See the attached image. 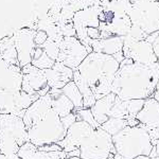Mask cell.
I'll return each instance as SVG.
<instances>
[{"mask_svg": "<svg viewBox=\"0 0 159 159\" xmlns=\"http://www.w3.org/2000/svg\"><path fill=\"white\" fill-rule=\"evenodd\" d=\"M116 97V94L110 92L109 94H107L104 98L97 100L94 105L90 108L92 115H93V118L100 124V126L109 119V111L111 109L112 105H114Z\"/></svg>", "mask_w": 159, "mask_h": 159, "instance_id": "cell-16", "label": "cell"}, {"mask_svg": "<svg viewBox=\"0 0 159 159\" xmlns=\"http://www.w3.org/2000/svg\"><path fill=\"white\" fill-rule=\"evenodd\" d=\"M22 83L21 90L29 94H38V92L48 86L43 70L36 68L32 64H28L21 68Z\"/></svg>", "mask_w": 159, "mask_h": 159, "instance_id": "cell-12", "label": "cell"}, {"mask_svg": "<svg viewBox=\"0 0 159 159\" xmlns=\"http://www.w3.org/2000/svg\"><path fill=\"white\" fill-rule=\"evenodd\" d=\"M37 148L39 151H42V152H56V151H63V148H61L57 143L46 144V145H43V147H39Z\"/></svg>", "mask_w": 159, "mask_h": 159, "instance_id": "cell-31", "label": "cell"}, {"mask_svg": "<svg viewBox=\"0 0 159 159\" xmlns=\"http://www.w3.org/2000/svg\"><path fill=\"white\" fill-rule=\"evenodd\" d=\"M72 81L75 83V85L78 86L79 90L81 91L82 96H83V103L84 106L83 108H91L96 103V98H94L93 92L91 91L90 87L87 84L85 79L80 74L78 70H73V80Z\"/></svg>", "mask_w": 159, "mask_h": 159, "instance_id": "cell-18", "label": "cell"}, {"mask_svg": "<svg viewBox=\"0 0 159 159\" xmlns=\"http://www.w3.org/2000/svg\"><path fill=\"white\" fill-rule=\"evenodd\" d=\"M153 98L159 103V79H158V82H157V85H156L155 91H154V93H153Z\"/></svg>", "mask_w": 159, "mask_h": 159, "instance_id": "cell-37", "label": "cell"}, {"mask_svg": "<svg viewBox=\"0 0 159 159\" xmlns=\"http://www.w3.org/2000/svg\"><path fill=\"white\" fill-rule=\"evenodd\" d=\"M158 79V63L148 66L124 58L115 75L111 92L123 101L147 100L153 98Z\"/></svg>", "mask_w": 159, "mask_h": 159, "instance_id": "cell-1", "label": "cell"}, {"mask_svg": "<svg viewBox=\"0 0 159 159\" xmlns=\"http://www.w3.org/2000/svg\"><path fill=\"white\" fill-rule=\"evenodd\" d=\"M132 10L129 17L133 25H138L145 33L159 32V1L156 0H129Z\"/></svg>", "mask_w": 159, "mask_h": 159, "instance_id": "cell-6", "label": "cell"}, {"mask_svg": "<svg viewBox=\"0 0 159 159\" xmlns=\"http://www.w3.org/2000/svg\"><path fill=\"white\" fill-rule=\"evenodd\" d=\"M82 159H107L117 154L112 137L101 127L93 129L80 147Z\"/></svg>", "mask_w": 159, "mask_h": 159, "instance_id": "cell-7", "label": "cell"}, {"mask_svg": "<svg viewBox=\"0 0 159 159\" xmlns=\"http://www.w3.org/2000/svg\"><path fill=\"white\" fill-rule=\"evenodd\" d=\"M22 120L29 141L37 148L60 142L67 134L60 116L52 108V97L49 93L40 97L31 105L25 110Z\"/></svg>", "mask_w": 159, "mask_h": 159, "instance_id": "cell-2", "label": "cell"}, {"mask_svg": "<svg viewBox=\"0 0 159 159\" xmlns=\"http://www.w3.org/2000/svg\"><path fill=\"white\" fill-rule=\"evenodd\" d=\"M126 126H127V120L109 118V119L107 120L104 124H102L100 127L112 137V136L117 135L118 133L121 132L122 129H124Z\"/></svg>", "mask_w": 159, "mask_h": 159, "instance_id": "cell-21", "label": "cell"}, {"mask_svg": "<svg viewBox=\"0 0 159 159\" xmlns=\"http://www.w3.org/2000/svg\"><path fill=\"white\" fill-rule=\"evenodd\" d=\"M152 46H153L154 53H155L156 57H157V61H158V64H159V34H158L157 38L155 39V42L152 43Z\"/></svg>", "mask_w": 159, "mask_h": 159, "instance_id": "cell-32", "label": "cell"}, {"mask_svg": "<svg viewBox=\"0 0 159 159\" xmlns=\"http://www.w3.org/2000/svg\"><path fill=\"white\" fill-rule=\"evenodd\" d=\"M93 127H91L88 123L84 121H76L67 129V134H66L65 138L60 142H57V144L66 153L79 150L81 144L89 137V135L93 132Z\"/></svg>", "mask_w": 159, "mask_h": 159, "instance_id": "cell-11", "label": "cell"}, {"mask_svg": "<svg viewBox=\"0 0 159 159\" xmlns=\"http://www.w3.org/2000/svg\"><path fill=\"white\" fill-rule=\"evenodd\" d=\"M68 159H82L81 157H70V158H68Z\"/></svg>", "mask_w": 159, "mask_h": 159, "instance_id": "cell-39", "label": "cell"}, {"mask_svg": "<svg viewBox=\"0 0 159 159\" xmlns=\"http://www.w3.org/2000/svg\"><path fill=\"white\" fill-rule=\"evenodd\" d=\"M33 66H35L36 68L40 69V70H46V69H50L54 66L55 61H53L52 58H50L49 56L46 54V52L43 51V53L42 54L39 58L37 60H34L31 61Z\"/></svg>", "mask_w": 159, "mask_h": 159, "instance_id": "cell-26", "label": "cell"}, {"mask_svg": "<svg viewBox=\"0 0 159 159\" xmlns=\"http://www.w3.org/2000/svg\"><path fill=\"white\" fill-rule=\"evenodd\" d=\"M45 76L47 79L48 86L50 88L61 89L69 82L73 80V70L65 66L63 63L55 61L54 66L50 69L43 70Z\"/></svg>", "mask_w": 159, "mask_h": 159, "instance_id": "cell-13", "label": "cell"}, {"mask_svg": "<svg viewBox=\"0 0 159 159\" xmlns=\"http://www.w3.org/2000/svg\"><path fill=\"white\" fill-rule=\"evenodd\" d=\"M58 47H60V54L56 61L63 63L72 70L78 69L82 61L89 54L85 46L75 36L64 37L63 40L58 43Z\"/></svg>", "mask_w": 159, "mask_h": 159, "instance_id": "cell-8", "label": "cell"}, {"mask_svg": "<svg viewBox=\"0 0 159 159\" xmlns=\"http://www.w3.org/2000/svg\"><path fill=\"white\" fill-rule=\"evenodd\" d=\"M123 38L124 37H109L101 39L91 40L90 46L92 51L97 53H102L106 55H115L121 52L123 49Z\"/></svg>", "mask_w": 159, "mask_h": 159, "instance_id": "cell-14", "label": "cell"}, {"mask_svg": "<svg viewBox=\"0 0 159 159\" xmlns=\"http://www.w3.org/2000/svg\"><path fill=\"white\" fill-rule=\"evenodd\" d=\"M76 115H78V121H84L88 123L94 129L100 127V124L93 118V115H92L90 108H82L76 110Z\"/></svg>", "mask_w": 159, "mask_h": 159, "instance_id": "cell-24", "label": "cell"}, {"mask_svg": "<svg viewBox=\"0 0 159 159\" xmlns=\"http://www.w3.org/2000/svg\"><path fill=\"white\" fill-rule=\"evenodd\" d=\"M87 36L91 40L100 39L101 38V31H100L99 28L89 27L87 28Z\"/></svg>", "mask_w": 159, "mask_h": 159, "instance_id": "cell-30", "label": "cell"}, {"mask_svg": "<svg viewBox=\"0 0 159 159\" xmlns=\"http://www.w3.org/2000/svg\"><path fill=\"white\" fill-rule=\"evenodd\" d=\"M61 92L65 94L67 98L72 102L76 110L82 109L84 106L83 103V96H82L81 91L79 90L78 86L75 85L73 81L69 82L67 85H65L61 88Z\"/></svg>", "mask_w": 159, "mask_h": 159, "instance_id": "cell-19", "label": "cell"}, {"mask_svg": "<svg viewBox=\"0 0 159 159\" xmlns=\"http://www.w3.org/2000/svg\"><path fill=\"white\" fill-rule=\"evenodd\" d=\"M107 159H115L114 157H109V158H107Z\"/></svg>", "mask_w": 159, "mask_h": 159, "instance_id": "cell-40", "label": "cell"}, {"mask_svg": "<svg viewBox=\"0 0 159 159\" xmlns=\"http://www.w3.org/2000/svg\"><path fill=\"white\" fill-rule=\"evenodd\" d=\"M127 35H129V37H132L134 40H136V42L145 40V38L148 36L147 33L136 25H132V28H130V30Z\"/></svg>", "mask_w": 159, "mask_h": 159, "instance_id": "cell-27", "label": "cell"}, {"mask_svg": "<svg viewBox=\"0 0 159 159\" xmlns=\"http://www.w3.org/2000/svg\"><path fill=\"white\" fill-rule=\"evenodd\" d=\"M29 141L22 118L15 115H0V152L7 158L16 155L20 147Z\"/></svg>", "mask_w": 159, "mask_h": 159, "instance_id": "cell-5", "label": "cell"}, {"mask_svg": "<svg viewBox=\"0 0 159 159\" xmlns=\"http://www.w3.org/2000/svg\"><path fill=\"white\" fill-rule=\"evenodd\" d=\"M49 94L52 97V108L60 118L66 117L69 114L76 111L72 102L61 92V89L51 88Z\"/></svg>", "mask_w": 159, "mask_h": 159, "instance_id": "cell-17", "label": "cell"}, {"mask_svg": "<svg viewBox=\"0 0 159 159\" xmlns=\"http://www.w3.org/2000/svg\"><path fill=\"white\" fill-rule=\"evenodd\" d=\"M119 67L120 63L111 55L91 52L76 70L85 79L96 100H100L111 92L112 82Z\"/></svg>", "mask_w": 159, "mask_h": 159, "instance_id": "cell-3", "label": "cell"}, {"mask_svg": "<svg viewBox=\"0 0 159 159\" xmlns=\"http://www.w3.org/2000/svg\"><path fill=\"white\" fill-rule=\"evenodd\" d=\"M145 100H126L124 101L125 107L129 112V119L130 118H136L138 114L140 112V110L144 106Z\"/></svg>", "mask_w": 159, "mask_h": 159, "instance_id": "cell-23", "label": "cell"}, {"mask_svg": "<svg viewBox=\"0 0 159 159\" xmlns=\"http://www.w3.org/2000/svg\"><path fill=\"white\" fill-rule=\"evenodd\" d=\"M158 34H159V32H154V33H152V34H148L147 36V38H145V40L150 43H153L154 42H155L156 38H157Z\"/></svg>", "mask_w": 159, "mask_h": 159, "instance_id": "cell-34", "label": "cell"}, {"mask_svg": "<svg viewBox=\"0 0 159 159\" xmlns=\"http://www.w3.org/2000/svg\"><path fill=\"white\" fill-rule=\"evenodd\" d=\"M122 52L125 58H130L135 63L148 66L158 63L152 43H148L147 40L136 42L132 37L126 35L123 38Z\"/></svg>", "mask_w": 159, "mask_h": 159, "instance_id": "cell-9", "label": "cell"}, {"mask_svg": "<svg viewBox=\"0 0 159 159\" xmlns=\"http://www.w3.org/2000/svg\"><path fill=\"white\" fill-rule=\"evenodd\" d=\"M17 156L20 159H47L46 153L39 151L37 147H35L30 141L25 143L22 147H20Z\"/></svg>", "mask_w": 159, "mask_h": 159, "instance_id": "cell-20", "label": "cell"}, {"mask_svg": "<svg viewBox=\"0 0 159 159\" xmlns=\"http://www.w3.org/2000/svg\"><path fill=\"white\" fill-rule=\"evenodd\" d=\"M136 119L144 126H155L159 124V103L154 98L145 100L144 106L136 116Z\"/></svg>", "mask_w": 159, "mask_h": 159, "instance_id": "cell-15", "label": "cell"}, {"mask_svg": "<svg viewBox=\"0 0 159 159\" xmlns=\"http://www.w3.org/2000/svg\"><path fill=\"white\" fill-rule=\"evenodd\" d=\"M80 156H81V151H80V148L79 150H74L72 152L67 153V159L70 157H80Z\"/></svg>", "mask_w": 159, "mask_h": 159, "instance_id": "cell-35", "label": "cell"}, {"mask_svg": "<svg viewBox=\"0 0 159 159\" xmlns=\"http://www.w3.org/2000/svg\"><path fill=\"white\" fill-rule=\"evenodd\" d=\"M42 48L46 52V54L49 56L50 58H52L53 61H56L58 54H60V47H58L57 43H55L54 40H52L51 38L48 37L47 42L42 46Z\"/></svg>", "mask_w": 159, "mask_h": 159, "instance_id": "cell-25", "label": "cell"}, {"mask_svg": "<svg viewBox=\"0 0 159 159\" xmlns=\"http://www.w3.org/2000/svg\"><path fill=\"white\" fill-rule=\"evenodd\" d=\"M141 123L138 121L136 118H130V119H127V126L130 127H135V126H139Z\"/></svg>", "mask_w": 159, "mask_h": 159, "instance_id": "cell-33", "label": "cell"}, {"mask_svg": "<svg viewBox=\"0 0 159 159\" xmlns=\"http://www.w3.org/2000/svg\"><path fill=\"white\" fill-rule=\"evenodd\" d=\"M135 159H159V157H150V156H139Z\"/></svg>", "mask_w": 159, "mask_h": 159, "instance_id": "cell-38", "label": "cell"}, {"mask_svg": "<svg viewBox=\"0 0 159 159\" xmlns=\"http://www.w3.org/2000/svg\"><path fill=\"white\" fill-rule=\"evenodd\" d=\"M48 34L43 30H36L34 35V43L36 47H42V46L47 42Z\"/></svg>", "mask_w": 159, "mask_h": 159, "instance_id": "cell-29", "label": "cell"}, {"mask_svg": "<svg viewBox=\"0 0 159 159\" xmlns=\"http://www.w3.org/2000/svg\"><path fill=\"white\" fill-rule=\"evenodd\" d=\"M61 121L63 123L64 129L67 130L71 125H73L74 123L78 121V115H76V111L72 112V114H69L68 116L61 118Z\"/></svg>", "mask_w": 159, "mask_h": 159, "instance_id": "cell-28", "label": "cell"}, {"mask_svg": "<svg viewBox=\"0 0 159 159\" xmlns=\"http://www.w3.org/2000/svg\"><path fill=\"white\" fill-rule=\"evenodd\" d=\"M109 118H115V119H124L127 120L129 119V112L126 110L125 107L124 101L121 99H119L118 97H116V100L114 102L111 109L109 111Z\"/></svg>", "mask_w": 159, "mask_h": 159, "instance_id": "cell-22", "label": "cell"}, {"mask_svg": "<svg viewBox=\"0 0 159 159\" xmlns=\"http://www.w3.org/2000/svg\"><path fill=\"white\" fill-rule=\"evenodd\" d=\"M36 30L31 28H25L17 31L13 36L14 46L17 52V58L20 67L31 64L34 49L36 48L34 43V35Z\"/></svg>", "mask_w": 159, "mask_h": 159, "instance_id": "cell-10", "label": "cell"}, {"mask_svg": "<svg viewBox=\"0 0 159 159\" xmlns=\"http://www.w3.org/2000/svg\"><path fill=\"white\" fill-rule=\"evenodd\" d=\"M112 143L117 154L124 159H135L139 156H150L152 142L147 129L139 126H126L117 135L112 136Z\"/></svg>", "mask_w": 159, "mask_h": 159, "instance_id": "cell-4", "label": "cell"}, {"mask_svg": "<svg viewBox=\"0 0 159 159\" xmlns=\"http://www.w3.org/2000/svg\"><path fill=\"white\" fill-rule=\"evenodd\" d=\"M112 57L115 58V60H116L118 63H121V61L124 60V54H123V52L121 51V52H118L117 54H115V55H112Z\"/></svg>", "mask_w": 159, "mask_h": 159, "instance_id": "cell-36", "label": "cell"}]
</instances>
